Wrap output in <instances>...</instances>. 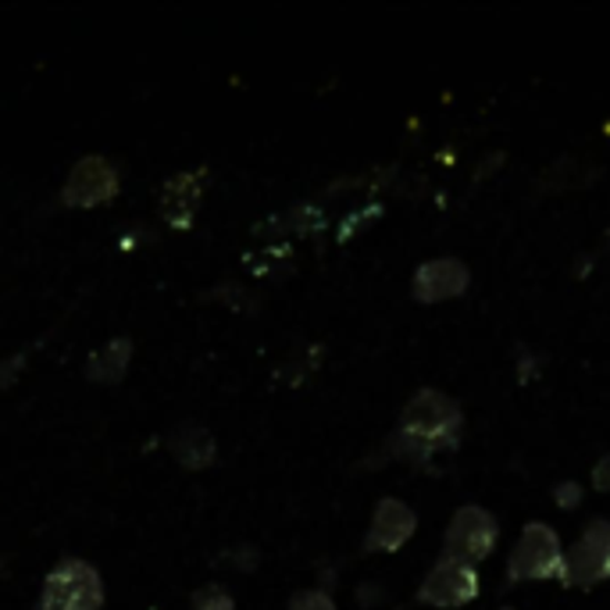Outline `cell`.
Masks as SVG:
<instances>
[{
	"label": "cell",
	"instance_id": "15",
	"mask_svg": "<svg viewBox=\"0 0 610 610\" xmlns=\"http://www.w3.org/2000/svg\"><path fill=\"white\" fill-rule=\"evenodd\" d=\"M582 493H586V489L579 482H561L553 489V503L561 507V511H574V507L582 503Z\"/></svg>",
	"mask_w": 610,
	"mask_h": 610
},
{
	"label": "cell",
	"instance_id": "9",
	"mask_svg": "<svg viewBox=\"0 0 610 610\" xmlns=\"http://www.w3.org/2000/svg\"><path fill=\"white\" fill-rule=\"evenodd\" d=\"M468 282H471V271H468L464 261H457V258H432V261H426V264L414 271L411 293L421 303H439V300L461 297L468 290Z\"/></svg>",
	"mask_w": 610,
	"mask_h": 610
},
{
	"label": "cell",
	"instance_id": "1",
	"mask_svg": "<svg viewBox=\"0 0 610 610\" xmlns=\"http://www.w3.org/2000/svg\"><path fill=\"white\" fill-rule=\"evenodd\" d=\"M464 429V414L457 407L453 397H447L443 389H418V393L407 400L400 411V426L389 436V450H393L400 461H418L426 464L429 457L439 450H453L457 439Z\"/></svg>",
	"mask_w": 610,
	"mask_h": 610
},
{
	"label": "cell",
	"instance_id": "8",
	"mask_svg": "<svg viewBox=\"0 0 610 610\" xmlns=\"http://www.w3.org/2000/svg\"><path fill=\"white\" fill-rule=\"evenodd\" d=\"M418 529V514L397 497H382L364 532V553H397Z\"/></svg>",
	"mask_w": 610,
	"mask_h": 610
},
{
	"label": "cell",
	"instance_id": "5",
	"mask_svg": "<svg viewBox=\"0 0 610 610\" xmlns=\"http://www.w3.org/2000/svg\"><path fill=\"white\" fill-rule=\"evenodd\" d=\"M561 579L579 589H592L610 579V521L607 518H592L582 529L579 542L564 553Z\"/></svg>",
	"mask_w": 610,
	"mask_h": 610
},
{
	"label": "cell",
	"instance_id": "17",
	"mask_svg": "<svg viewBox=\"0 0 610 610\" xmlns=\"http://www.w3.org/2000/svg\"><path fill=\"white\" fill-rule=\"evenodd\" d=\"M26 364V358H11V361H0V386H11L19 379V368Z\"/></svg>",
	"mask_w": 610,
	"mask_h": 610
},
{
	"label": "cell",
	"instance_id": "10",
	"mask_svg": "<svg viewBox=\"0 0 610 610\" xmlns=\"http://www.w3.org/2000/svg\"><path fill=\"white\" fill-rule=\"evenodd\" d=\"M203 182H208V168H190V172H179L176 179L164 182L161 214L172 229L186 232L193 226V214H197L200 197H203Z\"/></svg>",
	"mask_w": 610,
	"mask_h": 610
},
{
	"label": "cell",
	"instance_id": "13",
	"mask_svg": "<svg viewBox=\"0 0 610 610\" xmlns=\"http://www.w3.org/2000/svg\"><path fill=\"white\" fill-rule=\"evenodd\" d=\"M193 610H236V600H232V592L226 586H218V582H208V586H200L193 592V600H190Z\"/></svg>",
	"mask_w": 610,
	"mask_h": 610
},
{
	"label": "cell",
	"instance_id": "6",
	"mask_svg": "<svg viewBox=\"0 0 610 610\" xmlns=\"http://www.w3.org/2000/svg\"><path fill=\"white\" fill-rule=\"evenodd\" d=\"M474 597H479V571L447 553L439 557L432 571L426 574V582L418 586V603H426V607L453 610V607L471 603Z\"/></svg>",
	"mask_w": 610,
	"mask_h": 610
},
{
	"label": "cell",
	"instance_id": "2",
	"mask_svg": "<svg viewBox=\"0 0 610 610\" xmlns=\"http://www.w3.org/2000/svg\"><path fill=\"white\" fill-rule=\"evenodd\" d=\"M104 607V579L82 557H64L47 571L37 610H100Z\"/></svg>",
	"mask_w": 610,
	"mask_h": 610
},
{
	"label": "cell",
	"instance_id": "16",
	"mask_svg": "<svg viewBox=\"0 0 610 610\" xmlns=\"http://www.w3.org/2000/svg\"><path fill=\"white\" fill-rule=\"evenodd\" d=\"M592 486L600 489V493H610V453H603L597 464H592Z\"/></svg>",
	"mask_w": 610,
	"mask_h": 610
},
{
	"label": "cell",
	"instance_id": "14",
	"mask_svg": "<svg viewBox=\"0 0 610 610\" xmlns=\"http://www.w3.org/2000/svg\"><path fill=\"white\" fill-rule=\"evenodd\" d=\"M286 610H336V600L326 589H300V592H293V600Z\"/></svg>",
	"mask_w": 610,
	"mask_h": 610
},
{
	"label": "cell",
	"instance_id": "3",
	"mask_svg": "<svg viewBox=\"0 0 610 610\" xmlns=\"http://www.w3.org/2000/svg\"><path fill=\"white\" fill-rule=\"evenodd\" d=\"M564 574V550L547 521L524 524L511 557H507V582H547Z\"/></svg>",
	"mask_w": 610,
	"mask_h": 610
},
{
	"label": "cell",
	"instance_id": "18",
	"mask_svg": "<svg viewBox=\"0 0 610 610\" xmlns=\"http://www.w3.org/2000/svg\"><path fill=\"white\" fill-rule=\"evenodd\" d=\"M500 610H514V607H500Z\"/></svg>",
	"mask_w": 610,
	"mask_h": 610
},
{
	"label": "cell",
	"instance_id": "4",
	"mask_svg": "<svg viewBox=\"0 0 610 610\" xmlns=\"http://www.w3.org/2000/svg\"><path fill=\"white\" fill-rule=\"evenodd\" d=\"M497 539H500L497 518L479 503H464V507H457L450 524H447V550L443 553L474 568L497 550Z\"/></svg>",
	"mask_w": 610,
	"mask_h": 610
},
{
	"label": "cell",
	"instance_id": "7",
	"mask_svg": "<svg viewBox=\"0 0 610 610\" xmlns=\"http://www.w3.org/2000/svg\"><path fill=\"white\" fill-rule=\"evenodd\" d=\"M118 193V168L100 158H79L68 172L64 186H61V203L64 208H104L108 200H114Z\"/></svg>",
	"mask_w": 610,
	"mask_h": 610
},
{
	"label": "cell",
	"instance_id": "11",
	"mask_svg": "<svg viewBox=\"0 0 610 610\" xmlns=\"http://www.w3.org/2000/svg\"><path fill=\"white\" fill-rule=\"evenodd\" d=\"M168 450H172V457L182 464V468H190V471H203V468H211L214 464V457H218V443H214V436L197 426V421H182V426L168 436Z\"/></svg>",
	"mask_w": 610,
	"mask_h": 610
},
{
	"label": "cell",
	"instance_id": "12",
	"mask_svg": "<svg viewBox=\"0 0 610 610\" xmlns=\"http://www.w3.org/2000/svg\"><path fill=\"white\" fill-rule=\"evenodd\" d=\"M132 364V339L129 336H114L104 347L90 353L87 361V379L97 386H114L126 379V371Z\"/></svg>",
	"mask_w": 610,
	"mask_h": 610
}]
</instances>
